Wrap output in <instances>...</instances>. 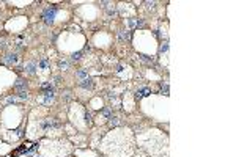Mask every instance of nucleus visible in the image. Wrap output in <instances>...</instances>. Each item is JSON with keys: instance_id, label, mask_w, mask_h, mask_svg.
<instances>
[{"instance_id": "4", "label": "nucleus", "mask_w": 236, "mask_h": 157, "mask_svg": "<svg viewBox=\"0 0 236 157\" xmlns=\"http://www.w3.org/2000/svg\"><path fill=\"white\" fill-rule=\"evenodd\" d=\"M5 61L8 65H16L17 61H19V57L16 55V53H8V55L5 57Z\"/></svg>"}, {"instance_id": "12", "label": "nucleus", "mask_w": 236, "mask_h": 157, "mask_svg": "<svg viewBox=\"0 0 236 157\" xmlns=\"http://www.w3.org/2000/svg\"><path fill=\"white\" fill-rule=\"evenodd\" d=\"M82 57V52H77V53H73V60H80Z\"/></svg>"}, {"instance_id": "11", "label": "nucleus", "mask_w": 236, "mask_h": 157, "mask_svg": "<svg viewBox=\"0 0 236 157\" xmlns=\"http://www.w3.org/2000/svg\"><path fill=\"white\" fill-rule=\"evenodd\" d=\"M118 122H120V121H118V118H113V116L110 118V126H116Z\"/></svg>"}, {"instance_id": "7", "label": "nucleus", "mask_w": 236, "mask_h": 157, "mask_svg": "<svg viewBox=\"0 0 236 157\" xmlns=\"http://www.w3.org/2000/svg\"><path fill=\"white\" fill-rule=\"evenodd\" d=\"M36 69H38V65L33 63V61H32V63H29V65H25V71L29 72V74H35V72H36Z\"/></svg>"}, {"instance_id": "9", "label": "nucleus", "mask_w": 236, "mask_h": 157, "mask_svg": "<svg viewBox=\"0 0 236 157\" xmlns=\"http://www.w3.org/2000/svg\"><path fill=\"white\" fill-rule=\"evenodd\" d=\"M101 115H102L104 118H109V119L112 118V113H110V110H109V108H104V110L101 112Z\"/></svg>"}, {"instance_id": "2", "label": "nucleus", "mask_w": 236, "mask_h": 157, "mask_svg": "<svg viewBox=\"0 0 236 157\" xmlns=\"http://www.w3.org/2000/svg\"><path fill=\"white\" fill-rule=\"evenodd\" d=\"M52 99H54V90H52V88H51V90H46L43 93V102H44V104H49Z\"/></svg>"}, {"instance_id": "1", "label": "nucleus", "mask_w": 236, "mask_h": 157, "mask_svg": "<svg viewBox=\"0 0 236 157\" xmlns=\"http://www.w3.org/2000/svg\"><path fill=\"white\" fill-rule=\"evenodd\" d=\"M55 8H47L44 13H43V19L46 24H52L54 22V17H55Z\"/></svg>"}, {"instance_id": "3", "label": "nucleus", "mask_w": 236, "mask_h": 157, "mask_svg": "<svg viewBox=\"0 0 236 157\" xmlns=\"http://www.w3.org/2000/svg\"><path fill=\"white\" fill-rule=\"evenodd\" d=\"M38 68L39 69H43V71H47V69H51V65H49V61H47L46 57H43L39 61H38Z\"/></svg>"}, {"instance_id": "13", "label": "nucleus", "mask_w": 236, "mask_h": 157, "mask_svg": "<svg viewBox=\"0 0 236 157\" xmlns=\"http://www.w3.org/2000/svg\"><path fill=\"white\" fill-rule=\"evenodd\" d=\"M85 76H87V72H85V71H79V72H77V77H80V79H84Z\"/></svg>"}, {"instance_id": "10", "label": "nucleus", "mask_w": 236, "mask_h": 157, "mask_svg": "<svg viewBox=\"0 0 236 157\" xmlns=\"http://www.w3.org/2000/svg\"><path fill=\"white\" fill-rule=\"evenodd\" d=\"M58 66H60V69L66 71V69H68V66H69V63H68V61H65V60H61L60 63H58Z\"/></svg>"}, {"instance_id": "14", "label": "nucleus", "mask_w": 236, "mask_h": 157, "mask_svg": "<svg viewBox=\"0 0 236 157\" xmlns=\"http://www.w3.org/2000/svg\"><path fill=\"white\" fill-rule=\"evenodd\" d=\"M85 119L90 122V119H92V115H90V113H85Z\"/></svg>"}, {"instance_id": "6", "label": "nucleus", "mask_w": 236, "mask_h": 157, "mask_svg": "<svg viewBox=\"0 0 236 157\" xmlns=\"http://www.w3.org/2000/svg\"><path fill=\"white\" fill-rule=\"evenodd\" d=\"M148 94H151V90L150 88H138L137 90V98H145V96H148Z\"/></svg>"}, {"instance_id": "8", "label": "nucleus", "mask_w": 236, "mask_h": 157, "mask_svg": "<svg viewBox=\"0 0 236 157\" xmlns=\"http://www.w3.org/2000/svg\"><path fill=\"white\" fill-rule=\"evenodd\" d=\"M80 86H82V88H92V86H93V80L90 79V77H85L84 80L80 82Z\"/></svg>"}, {"instance_id": "5", "label": "nucleus", "mask_w": 236, "mask_h": 157, "mask_svg": "<svg viewBox=\"0 0 236 157\" xmlns=\"http://www.w3.org/2000/svg\"><path fill=\"white\" fill-rule=\"evenodd\" d=\"M14 90H16V91H19V93H24V91H27V88H25V82L19 79V80L16 82V85H14Z\"/></svg>"}]
</instances>
